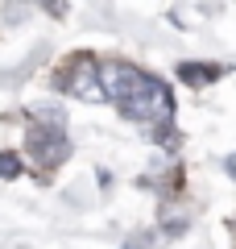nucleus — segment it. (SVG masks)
Listing matches in <instances>:
<instances>
[{"label": "nucleus", "instance_id": "nucleus-1", "mask_svg": "<svg viewBox=\"0 0 236 249\" xmlns=\"http://www.w3.org/2000/svg\"><path fill=\"white\" fill-rule=\"evenodd\" d=\"M100 91L104 100H112L116 112L129 116L133 124H141L153 142L174 150V91L157 79L153 71H141L129 58H100Z\"/></svg>", "mask_w": 236, "mask_h": 249}, {"label": "nucleus", "instance_id": "nucleus-2", "mask_svg": "<svg viewBox=\"0 0 236 249\" xmlns=\"http://www.w3.org/2000/svg\"><path fill=\"white\" fill-rule=\"evenodd\" d=\"M25 150L34 154L42 175H54L70 158V137H67V116H62V108H54V104L34 108V121L25 124Z\"/></svg>", "mask_w": 236, "mask_h": 249}, {"label": "nucleus", "instance_id": "nucleus-3", "mask_svg": "<svg viewBox=\"0 0 236 249\" xmlns=\"http://www.w3.org/2000/svg\"><path fill=\"white\" fill-rule=\"evenodd\" d=\"M96 62H100L96 54H70L58 71H54V88L67 91V96H79V100H104Z\"/></svg>", "mask_w": 236, "mask_h": 249}, {"label": "nucleus", "instance_id": "nucleus-4", "mask_svg": "<svg viewBox=\"0 0 236 249\" xmlns=\"http://www.w3.org/2000/svg\"><path fill=\"white\" fill-rule=\"evenodd\" d=\"M224 75V67L219 62H178V79L186 83V88H211V83Z\"/></svg>", "mask_w": 236, "mask_h": 249}, {"label": "nucleus", "instance_id": "nucleus-5", "mask_svg": "<svg viewBox=\"0 0 236 249\" xmlns=\"http://www.w3.org/2000/svg\"><path fill=\"white\" fill-rule=\"evenodd\" d=\"M21 170H25L21 154H13V150H0V178H17Z\"/></svg>", "mask_w": 236, "mask_h": 249}, {"label": "nucleus", "instance_id": "nucleus-6", "mask_svg": "<svg viewBox=\"0 0 236 249\" xmlns=\"http://www.w3.org/2000/svg\"><path fill=\"white\" fill-rule=\"evenodd\" d=\"M228 175L236 178V154H232V158H228Z\"/></svg>", "mask_w": 236, "mask_h": 249}, {"label": "nucleus", "instance_id": "nucleus-7", "mask_svg": "<svg viewBox=\"0 0 236 249\" xmlns=\"http://www.w3.org/2000/svg\"><path fill=\"white\" fill-rule=\"evenodd\" d=\"M232 232H236V220H232Z\"/></svg>", "mask_w": 236, "mask_h": 249}]
</instances>
